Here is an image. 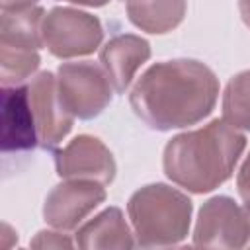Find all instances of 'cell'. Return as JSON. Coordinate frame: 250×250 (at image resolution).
<instances>
[{"instance_id": "cell-1", "label": "cell", "mask_w": 250, "mask_h": 250, "mask_svg": "<svg viewBox=\"0 0 250 250\" xmlns=\"http://www.w3.org/2000/svg\"><path fill=\"white\" fill-rule=\"evenodd\" d=\"M219 84L197 61H168L150 66L131 92L135 113L152 129L193 125L211 113Z\"/></svg>"}, {"instance_id": "cell-2", "label": "cell", "mask_w": 250, "mask_h": 250, "mask_svg": "<svg viewBox=\"0 0 250 250\" xmlns=\"http://www.w3.org/2000/svg\"><path fill=\"white\" fill-rule=\"evenodd\" d=\"M242 148L244 137L217 119L205 129L172 139L164 150V170L191 191H209L230 176Z\"/></svg>"}, {"instance_id": "cell-3", "label": "cell", "mask_w": 250, "mask_h": 250, "mask_svg": "<svg viewBox=\"0 0 250 250\" xmlns=\"http://www.w3.org/2000/svg\"><path fill=\"white\" fill-rule=\"evenodd\" d=\"M43 10L25 8L2 12V84H18L25 80L37 66V49L43 45L41 20Z\"/></svg>"}, {"instance_id": "cell-4", "label": "cell", "mask_w": 250, "mask_h": 250, "mask_svg": "<svg viewBox=\"0 0 250 250\" xmlns=\"http://www.w3.org/2000/svg\"><path fill=\"white\" fill-rule=\"evenodd\" d=\"M41 37L57 57L88 55L102 41V25L90 14L55 8L41 23Z\"/></svg>"}, {"instance_id": "cell-5", "label": "cell", "mask_w": 250, "mask_h": 250, "mask_svg": "<svg viewBox=\"0 0 250 250\" xmlns=\"http://www.w3.org/2000/svg\"><path fill=\"white\" fill-rule=\"evenodd\" d=\"M59 94L72 115L96 117L111 102V86L105 74L92 62H70L59 68Z\"/></svg>"}, {"instance_id": "cell-6", "label": "cell", "mask_w": 250, "mask_h": 250, "mask_svg": "<svg viewBox=\"0 0 250 250\" xmlns=\"http://www.w3.org/2000/svg\"><path fill=\"white\" fill-rule=\"evenodd\" d=\"M27 88L35 113L39 145L43 148H51L68 133L72 125V113L62 104L51 72H41Z\"/></svg>"}, {"instance_id": "cell-7", "label": "cell", "mask_w": 250, "mask_h": 250, "mask_svg": "<svg viewBox=\"0 0 250 250\" xmlns=\"http://www.w3.org/2000/svg\"><path fill=\"white\" fill-rule=\"evenodd\" d=\"M39 143L27 86L2 88V150H27Z\"/></svg>"}, {"instance_id": "cell-8", "label": "cell", "mask_w": 250, "mask_h": 250, "mask_svg": "<svg viewBox=\"0 0 250 250\" xmlns=\"http://www.w3.org/2000/svg\"><path fill=\"white\" fill-rule=\"evenodd\" d=\"M57 170L59 176L78 178V176H94L98 180L111 182L115 166L111 154L105 146L92 137H76L64 150L57 152Z\"/></svg>"}, {"instance_id": "cell-9", "label": "cell", "mask_w": 250, "mask_h": 250, "mask_svg": "<svg viewBox=\"0 0 250 250\" xmlns=\"http://www.w3.org/2000/svg\"><path fill=\"white\" fill-rule=\"evenodd\" d=\"M104 197H105L104 188L90 182L59 186L45 203V219L61 229L74 227Z\"/></svg>"}, {"instance_id": "cell-10", "label": "cell", "mask_w": 250, "mask_h": 250, "mask_svg": "<svg viewBox=\"0 0 250 250\" xmlns=\"http://www.w3.org/2000/svg\"><path fill=\"white\" fill-rule=\"evenodd\" d=\"M150 55V49H148V43L141 37H135V35H121V37H115L111 39L104 51H102V62L115 86L117 92H123L137 66L143 64Z\"/></svg>"}, {"instance_id": "cell-11", "label": "cell", "mask_w": 250, "mask_h": 250, "mask_svg": "<svg viewBox=\"0 0 250 250\" xmlns=\"http://www.w3.org/2000/svg\"><path fill=\"white\" fill-rule=\"evenodd\" d=\"M127 10L135 25L150 33H164L180 23L186 4L184 0H131Z\"/></svg>"}, {"instance_id": "cell-12", "label": "cell", "mask_w": 250, "mask_h": 250, "mask_svg": "<svg viewBox=\"0 0 250 250\" xmlns=\"http://www.w3.org/2000/svg\"><path fill=\"white\" fill-rule=\"evenodd\" d=\"M223 111L229 123L250 131V70L234 76L229 82Z\"/></svg>"}, {"instance_id": "cell-13", "label": "cell", "mask_w": 250, "mask_h": 250, "mask_svg": "<svg viewBox=\"0 0 250 250\" xmlns=\"http://www.w3.org/2000/svg\"><path fill=\"white\" fill-rule=\"evenodd\" d=\"M238 191L246 203V209L250 211V156L246 158L242 170H240V176H238Z\"/></svg>"}, {"instance_id": "cell-14", "label": "cell", "mask_w": 250, "mask_h": 250, "mask_svg": "<svg viewBox=\"0 0 250 250\" xmlns=\"http://www.w3.org/2000/svg\"><path fill=\"white\" fill-rule=\"evenodd\" d=\"M37 0H2V12H12V10H25L31 8Z\"/></svg>"}, {"instance_id": "cell-15", "label": "cell", "mask_w": 250, "mask_h": 250, "mask_svg": "<svg viewBox=\"0 0 250 250\" xmlns=\"http://www.w3.org/2000/svg\"><path fill=\"white\" fill-rule=\"evenodd\" d=\"M240 12H242L246 25L250 27V0H240Z\"/></svg>"}, {"instance_id": "cell-16", "label": "cell", "mask_w": 250, "mask_h": 250, "mask_svg": "<svg viewBox=\"0 0 250 250\" xmlns=\"http://www.w3.org/2000/svg\"><path fill=\"white\" fill-rule=\"evenodd\" d=\"M68 2H78V4H88V6H102L107 0H68Z\"/></svg>"}]
</instances>
